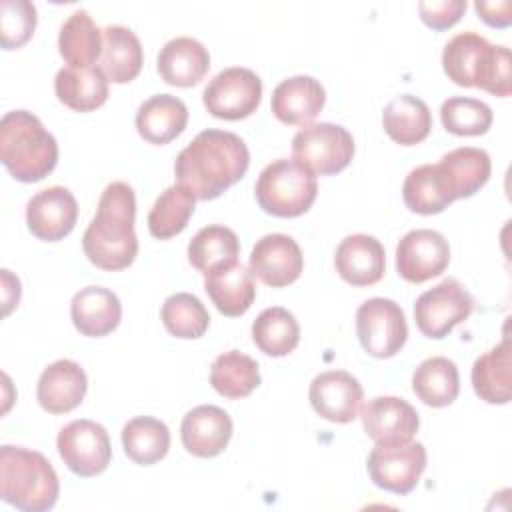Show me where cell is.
I'll return each instance as SVG.
<instances>
[{
  "label": "cell",
  "mask_w": 512,
  "mask_h": 512,
  "mask_svg": "<svg viewBox=\"0 0 512 512\" xmlns=\"http://www.w3.org/2000/svg\"><path fill=\"white\" fill-rule=\"evenodd\" d=\"M450 262L448 240L430 228L406 232L396 246V270L412 284L440 276Z\"/></svg>",
  "instance_id": "4fadbf2b"
},
{
  "label": "cell",
  "mask_w": 512,
  "mask_h": 512,
  "mask_svg": "<svg viewBox=\"0 0 512 512\" xmlns=\"http://www.w3.org/2000/svg\"><path fill=\"white\" fill-rule=\"evenodd\" d=\"M2 302H4V316L12 312L14 306L20 302V282L10 274V270H2Z\"/></svg>",
  "instance_id": "ee69618b"
},
{
  "label": "cell",
  "mask_w": 512,
  "mask_h": 512,
  "mask_svg": "<svg viewBox=\"0 0 512 512\" xmlns=\"http://www.w3.org/2000/svg\"><path fill=\"white\" fill-rule=\"evenodd\" d=\"M256 200L266 214L278 218H296L310 210L318 194V182L312 170L294 158L270 162L254 186Z\"/></svg>",
  "instance_id": "8992f818"
},
{
  "label": "cell",
  "mask_w": 512,
  "mask_h": 512,
  "mask_svg": "<svg viewBox=\"0 0 512 512\" xmlns=\"http://www.w3.org/2000/svg\"><path fill=\"white\" fill-rule=\"evenodd\" d=\"M240 242L234 230L222 224L204 226L188 244V262L204 276L238 260Z\"/></svg>",
  "instance_id": "d6a6232c"
},
{
  "label": "cell",
  "mask_w": 512,
  "mask_h": 512,
  "mask_svg": "<svg viewBox=\"0 0 512 512\" xmlns=\"http://www.w3.org/2000/svg\"><path fill=\"white\" fill-rule=\"evenodd\" d=\"M104 46L100 56V70L106 74L108 80L116 84L132 82L144 62V52L138 36L120 24L106 26L102 30Z\"/></svg>",
  "instance_id": "83f0119b"
},
{
  "label": "cell",
  "mask_w": 512,
  "mask_h": 512,
  "mask_svg": "<svg viewBox=\"0 0 512 512\" xmlns=\"http://www.w3.org/2000/svg\"><path fill=\"white\" fill-rule=\"evenodd\" d=\"M412 390L426 406L442 408L452 404L460 392L456 364L446 356L422 360L412 374Z\"/></svg>",
  "instance_id": "1f68e13d"
},
{
  "label": "cell",
  "mask_w": 512,
  "mask_h": 512,
  "mask_svg": "<svg viewBox=\"0 0 512 512\" xmlns=\"http://www.w3.org/2000/svg\"><path fill=\"white\" fill-rule=\"evenodd\" d=\"M88 390L86 372L74 360H56L38 378V404L50 414H66L80 406Z\"/></svg>",
  "instance_id": "ffe728a7"
},
{
  "label": "cell",
  "mask_w": 512,
  "mask_h": 512,
  "mask_svg": "<svg viewBox=\"0 0 512 512\" xmlns=\"http://www.w3.org/2000/svg\"><path fill=\"white\" fill-rule=\"evenodd\" d=\"M472 310V294L456 278H446L418 296L414 304V320L426 338L440 340L448 336L454 326L468 320Z\"/></svg>",
  "instance_id": "ba28073f"
},
{
  "label": "cell",
  "mask_w": 512,
  "mask_h": 512,
  "mask_svg": "<svg viewBox=\"0 0 512 512\" xmlns=\"http://www.w3.org/2000/svg\"><path fill=\"white\" fill-rule=\"evenodd\" d=\"M196 198L182 186H168L154 202L148 214V230L158 240L180 234L194 214Z\"/></svg>",
  "instance_id": "74e56055"
},
{
  "label": "cell",
  "mask_w": 512,
  "mask_h": 512,
  "mask_svg": "<svg viewBox=\"0 0 512 512\" xmlns=\"http://www.w3.org/2000/svg\"><path fill=\"white\" fill-rule=\"evenodd\" d=\"M56 448L64 464L82 478L102 474L112 458L108 432L94 420H72L56 438Z\"/></svg>",
  "instance_id": "30bf717a"
},
{
  "label": "cell",
  "mask_w": 512,
  "mask_h": 512,
  "mask_svg": "<svg viewBox=\"0 0 512 512\" xmlns=\"http://www.w3.org/2000/svg\"><path fill=\"white\" fill-rule=\"evenodd\" d=\"M210 68V54L202 42L190 36L168 40L158 52V74L170 86H196Z\"/></svg>",
  "instance_id": "7402d4cb"
},
{
  "label": "cell",
  "mask_w": 512,
  "mask_h": 512,
  "mask_svg": "<svg viewBox=\"0 0 512 512\" xmlns=\"http://www.w3.org/2000/svg\"><path fill=\"white\" fill-rule=\"evenodd\" d=\"M324 102V86L304 74L282 80L272 92L274 116L290 126H308L320 114Z\"/></svg>",
  "instance_id": "44dd1931"
},
{
  "label": "cell",
  "mask_w": 512,
  "mask_h": 512,
  "mask_svg": "<svg viewBox=\"0 0 512 512\" xmlns=\"http://www.w3.org/2000/svg\"><path fill=\"white\" fill-rule=\"evenodd\" d=\"M78 220V202L64 186H48L36 192L26 204L28 230L44 242H58L68 236Z\"/></svg>",
  "instance_id": "5bb4252c"
},
{
  "label": "cell",
  "mask_w": 512,
  "mask_h": 512,
  "mask_svg": "<svg viewBox=\"0 0 512 512\" xmlns=\"http://www.w3.org/2000/svg\"><path fill=\"white\" fill-rule=\"evenodd\" d=\"M440 164L448 172L456 198L474 196L490 178L492 162L486 150L474 146L454 148L440 158Z\"/></svg>",
  "instance_id": "8d00e7d4"
},
{
  "label": "cell",
  "mask_w": 512,
  "mask_h": 512,
  "mask_svg": "<svg viewBox=\"0 0 512 512\" xmlns=\"http://www.w3.org/2000/svg\"><path fill=\"white\" fill-rule=\"evenodd\" d=\"M466 0H438V2H420L418 12L422 22L432 30L452 28L462 14L466 12Z\"/></svg>",
  "instance_id": "b9f144b4"
},
{
  "label": "cell",
  "mask_w": 512,
  "mask_h": 512,
  "mask_svg": "<svg viewBox=\"0 0 512 512\" xmlns=\"http://www.w3.org/2000/svg\"><path fill=\"white\" fill-rule=\"evenodd\" d=\"M442 126L456 136H480L492 126L494 114L490 106L476 98L454 96L440 106Z\"/></svg>",
  "instance_id": "ab89813d"
},
{
  "label": "cell",
  "mask_w": 512,
  "mask_h": 512,
  "mask_svg": "<svg viewBox=\"0 0 512 512\" xmlns=\"http://www.w3.org/2000/svg\"><path fill=\"white\" fill-rule=\"evenodd\" d=\"M402 198L412 212L424 216L438 214L458 200L448 172L440 162L410 170L402 186Z\"/></svg>",
  "instance_id": "603a6c76"
},
{
  "label": "cell",
  "mask_w": 512,
  "mask_h": 512,
  "mask_svg": "<svg viewBox=\"0 0 512 512\" xmlns=\"http://www.w3.org/2000/svg\"><path fill=\"white\" fill-rule=\"evenodd\" d=\"M204 290L224 316H242L256 298L254 274L238 260L206 274Z\"/></svg>",
  "instance_id": "d4e9b609"
},
{
  "label": "cell",
  "mask_w": 512,
  "mask_h": 512,
  "mask_svg": "<svg viewBox=\"0 0 512 512\" xmlns=\"http://www.w3.org/2000/svg\"><path fill=\"white\" fill-rule=\"evenodd\" d=\"M0 160L12 178L38 182L58 162L56 138L28 110L6 112L0 122Z\"/></svg>",
  "instance_id": "277c9868"
},
{
  "label": "cell",
  "mask_w": 512,
  "mask_h": 512,
  "mask_svg": "<svg viewBox=\"0 0 512 512\" xmlns=\"http://www.w3.org/2000/svg\"><path fill=\"white\" fill-rule=\"evenodd\" d=\"M248 164L250 152L238 134L208 128L176 156L174 174L194 198L214 200L246 174Z\"/></svg>",
  "instance_id": "6da1fadb"
},
{
  "label": "cell",
  "mask_w": 512,
  "mask_h": 512,
  "mask_svg": "<svg viewBox=\"0 0 512 512\" xmlns=\"http://www.w3.org/2000/svg\"><path fill=\"white\" fill-rule=\"evenodd\" d=\"M512 354L510 340L504 338L500 344L476 358L472 366V386L480 400L488 404H508L512 398Z\"/></svg>",
  "instance_id": "f1b7e54d"
},
{
  "label": "cell",
  "mask_w": 512,
  "mask_h": 512,
  "mask_svg": "<svg viewBox=\"0 0 512 512\" xmlns=\"http://www.w3.org/2000/svg\"><path fill=\"white\" fill-rule=\"evenodd\" d=\"M426 448L422 442L406 444H376L368 454L370 480L388 492L408 494L416 488L426 470Z\"/></svg>",
  "instance_id": "8fae6325"
},
{
  "label": "cell",
  "mask_w": 512,
  "mask_h": 512,
  "mask_svg": "<svg viewBox=\"0 0 512 512\" xmlns=\"http://www.w3.org/2000/svg\"><path fill=\"white\" fill-rule=\"evenodd\" d=\"M354 156L352 134L338 124L302 126L292 138V158L320 176L342 172Z\"/></svg>",
  "instance_id": "52a82bcc"
},
{
  "label": "cell",
  "mask_w": 512,
  "mask_h": 512,
  "mask_svg": "<svg viewBox=\"0 0 512 512\" xmlns=\"http://www.w3.org/2000/svg\"><path fill=\"white\" fill-rule=\"evenodd\" d=\"M122 446L132 462L150 466L168 454L170 430L158 418L136 416L122 428Z\"/></svg>",
  "instance_id": "e575fe53"
},
{
  "label": "cell",
  "mask_w": 512,
  "mask_h": 512,
  "mask_svg": "<svg viewBox=\"0 0 512 512\" xmlns=\"http://www.w3.org/2000/svg\"><path fill=\"white\" fill-rule=\"evenodd\" d=\"M70 316L76 330L90 338H100L116 330L122 318L118 296L102 286H86L74 294Z\"/></svg>",
  "instance_id": "cb8c5ba5"
},
{
  "label": "cell",
  "mask_w": 512,
  "mask_h": 512,
  "mask_svg": "<svg viewBox=\"0 0 512 512\" xmlns=\"http://www.w3.org/2000/svg\"><path fill=\"white\" fill-rule=\"evenodd\" d=\"M474 8H476L478 16H480L488 26L506 28V26L512 22V16H510L512 4H510L508 0H504V2H484V0H476V2H474Z\"/></svg>",
  "instance_id": "7bdbcfd3"
},
{
  "label": "cell",
  "mask_w": 512,
  "mask_h": 512,
  "mask_svg": "<svg viewBox=\"0 0 512 512\" xmlns=\"http://www.w3.org/2000/svg\"><path fill=\"white\" fill-rule=\"evenodd\" d=\"M384 132L402 146L422 142L432 130V114L424 100L412 94H400L390 100L382 112Z\"/></svg>",
  "instance_id": "f546056e"
},
{
  "label": "cell",
  "mask_w": 512,
  "mask_h": 512,
  "mask_svg": "<svg viewBox=\"0 0 512 512\" xmlns=\"http://www.w3.org/2000/svg\"><path fill=\"white\" fill-rule=\"evenodd\" d=\"M36 28V6L28 0L0 2V36L2 48L14 50L24 46Z\"/></svg>",
  "instance_id": "60d3db41"
},
{
  "label": "cell",
  "mask_w": 512,
  "mask_h": 512,
  "mask_svg": "<svg viewBox=\"0 0 512 512\" xmlns=\"http://www.w3.org/2000/svg\"><path fill=\"white\" fill-rule=\"evenodd\" d=\"M54 92L70 110L92 112L108 100V78L100 66H66L54 78Z\"/></svg>",
  "instance_id": "4316f807"
},
{
  "label": "cell",
  "mask_w": 512,
  "mask_h": 512,
  "mask_svg": "<svg viewBox=\"0 0 512 512\" xmlns=\"http://www.w3.org/2000/svg\"><path fill=\"white\" fill-rule=\"evenodd\" d=\"M262 98V80L242 66L224 68L204 88L206 110L222 120H242L256 112Z\"/></svg>",
  "instance_id": "7c38bea8"
},
{
  "label": "cell",
  "mask_w": 512,
  "mask_h": 512,
  "mask_svg": "<svg viewBox=\"0 0 512 512\" xmlns=\"http://www.w3.org/2000/svg\"><path fill=\"white\" fill-rule=\"evenodd\" d=\"M356 334L374 358H392L408 338L404 310L390 298H370L356 310Z\"/></svg>",
  "instance_id": "9c48e42d"
},
{
  "label": "cell",
  "mask_w": 512,
  "mask_h": 512,
  "mask_svg": "<svg viewBox=\"0 0 512 512\" xmlns=\"http://www.w3.org/2000/svg\"><path fill=\"white\" fill-rule=\"evenodd\" d=\"M136 196L130 184L112 182L104 188L96 216L82 236L86 258L102 270L114 272L128 268L138 254L134 232Z\"/></svg>",
  "instance_id": "7a4b0ae2"
},
{
  "label": "cell",
  "mask_w": 512,
  "mask_h": 512,
  "mask_svg": "<svg viewBox=\"0 0 512 512\" xmlns=\"http://www.w3.org/2000/svg\"><path fill=\"white\" fill-rule=\"evenodd\" d=\"M250 272L272 288L296 282L304 268V256L296 240L288 234H266L250 252Z\"/></svg>",
  "instance_id": "9a60e30c"
},
{
  "label": "cell",
  "mask_w": 512,
  "mask_h": 512,
  "mask_svg": "<svg viewBox=\"0 0 512 512\" xmlns=\"http://www.w3.org/2000/svg\"><path fill=\"white\" fill-rule=\"evenodd\" d=\"M160 318L164 328L176 338H200L210 324V314L198 296L176 292L162 304Z\"/></svg>",
  "instance_id": "f35d334b"
},
{
  "label": "cell",
  "mask_w": 512,
  "mask_h": 512,
  "mask_svg": "<svg viewBox=\"0 0 512 512\" xmlns=\"http://www.w3.org/2000/svg\"><path fill=\"white\" fill-rule=\"evenodd\" d=\"M340 278L352 286H372L384 276L386 254L380 240L368 234L346 236L334 254Z\"/></svg>",
  "instance_id": "d6986e66"
},
{
  "label": "cell",
  "mask_w": 512,
  "mask_h": 512,
  "mask_svg": "<svg viewBox=\"0 0 512 512\" xmlns=\"http://www.w3.org/2000/svg\"><path fill=\"white\" fill-rule=\"evenodd\" d=\"M446 76L464 88H482L494 96H510V50L490 44L478 32L452 36L442 50Z\"/></svg>",
  "instance_id": "3957f363"
},
{
  "label": "cell",
  "mask_w": 512,
  "mask_h": 512,
  "mask_svg": "<svg viewBox=\"0 0 512 512\" xmlns=\"http://www.w3.org/2000/svg\"><path fill=\"white\" fill-rule=\"evenodd\" d=\"M308 398L318 416L336 424H346L358 416L364 390L358 378L350 372L328 370L312 380Z\"/></svg>",
  "instance_id": "2e32d148"
},
{
  "label": "cell",
  "mask_w": 512,
  "mask_h": 512,
  "mask_svg": "<svg viewBox=\"0 0 512 512\" xmlns=\"http://www.w3.org/2000/svg\"><path fill=\"white\" fill-rule=\"evenodd\" d=\"M188 124L186 104L172 94H154L136 112L138 134L156 146L172 142Z\"/></svg>",
  "instance_id": "484cf974"
},
{
  "label": "cell",
  "mask_w": 512,
  "mask_h": 512,
  "mask_svg": "<svg viewBox=\"0 0 512 512\" xmlns=\"http://www.w3.org/2000/svg\"><path fill=\"white\" fill-rule=\"evenodd\" d=\"M102 30L94 24L86 10L72 12L58 34V50L64 62L72 68H86L102 56Z\"/></svg>",
  "instance_id": "4dcf8cb0"
},
{
  "label": "cell",
  "mask_w": 512,
  "mask_h": 512,
  "mask_svg": "<svg viewBox=\"0 0 512 512\" xmlns=\"http://www.w3.org/2000/svg\"><path fill=\"white\" fill-rule=\"evenodd\" d=\"M252 340L268 356L290 354L300 342V326L292 312L282 306L266 308L252 322Z\"/></svg>",
  "instance_id": "d590c367"
},
{
  "label": "cell",
  "mask_w": 512,
  "mask_h": 512,
  "mask_svg": "<svg viewBox=\"0 0 512 512\" xmlns=\"http://www.w3.org/2000/svg\"><path fill=\"white\" fill-rule=\"evenodd\" d=\"M180 436L184 448L192 456H218L220 452H224L232 438V418L218 406H196L182 418Z\"/></svg>",
  "instance_id": "ac0fdd59"
},
{
  "label": "cell",
  "mask_w": 512,
  "mask_h": 512,
  "mask_svg": "<svg viewBox=\"0 0 512 512\" xmlns=\"http://www.w3.org/2000/svg\"><path fill=\"white\" fill-rule=\"evenodd\" d=\"M56 470L44 454L20 446L0 448L2 500L22 512H46L58 500Z\"/></svg>",
  "instance_id": "5b68a950"
},
{
  "label": "cell",
  "mask_w": 512,
  "mask_h": 512,
  "mask_svg": "<svg viewBox=\"0 0 512 512\" xmlns=\"http://www.w3.org/2000/svg\"><path fill=\"white\" fill-rule=\"evenodd\" d=\"M366 434L376 444H406L420 426L418 412L398 396H376L360 412Z\"/></svg>",
  "instance_id": "e0dca14e"
},
{
  "label": "cell",
  "mask_w": 512,
  "mask_h": 512,
  "mask_svg": "<svg viewBox=\"0 0 512 512\" xmlns=\"http://www.w3.org/2000/svg\"><path fill=\"white\" fill-rule=\"evenodd\" d=\"M260 368L254 358L238 350H228L210 366L212 388L230 400L246 398L254 388L260 386Z\"/></svg>",
  "instance_id": "836d02e7"
}]
</instances>
